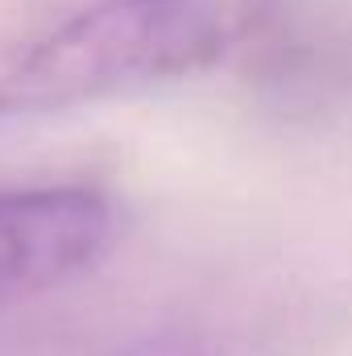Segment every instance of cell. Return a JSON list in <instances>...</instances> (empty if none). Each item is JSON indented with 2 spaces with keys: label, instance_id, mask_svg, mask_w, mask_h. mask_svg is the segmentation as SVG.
Segmentation results:
<instances>
[{
  "label": "cell",
  "instance_id": "cell-3",
  "mask_svg": "<svg viewBox=\"0 0 352 356\" xmlns=\"http://www.w3.org/2000/svg\"><path fill=\"white\" fill-rule=\"evenodd\" d=\"M237 63L282 112H319L352 91V21L319 4L269 0Z\"/></svg>",
  "mask_w": 352,
  "mask_h": 356
},
{
  "label": "cell",
  "instance_id": "cell-1",
  "mask_svg": "<svg viewBox=\"0 0 352 356\" xmlns=\"http://www.w3.org/2000/svg\"><path fill=\"white\" fill-rule=\"evenodd\" d=\"M269 0H95L0 67V120H33L232 63Z\"/></svg>",
  "mask_w": 352,
  "mask_h": 356
},
{
  "label": "cell",
  "instance_id": "cell-4",
  "mask_svg": "<svg viewBox=\"0 0 352 356\" xmlns=\"http://www.w3.org/2000/svg\"><path fill=\"white\" fill-rule=\"evenodd\" d=\"M170 356H199V353H170Z\"/></svg>",
  "mask_w": 352,
  "mask_h": 356
},
{
  "label": "cell",
  "instance_id": "cell-2",
  "mask_svg": "<svg viewBox=\"0 0 352 356\" xmlns=\"http://www.w3.org/2000/svg\"><path fill=\"white\" fill-rule=\"evenodd\" d=\"M116 236V203L95 186H0V307L91 273Z\"/></svg>",
  "mask_w": 352,
  "mask_h": 356
}]
</instances>
